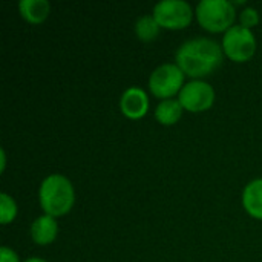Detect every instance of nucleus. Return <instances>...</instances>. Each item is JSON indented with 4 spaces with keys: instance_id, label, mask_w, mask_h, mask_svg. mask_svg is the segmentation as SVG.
<instances>
[{
    "instance_id": "11",
    "label": "nucleus",
    "mask_w": 262,
    "mask_h": 262,
    "mask_svg": "<svg viewBox=\"0 0 262 262\" xmlns=\"http://www.w3.org/2000/svg\"><path fill=\"white\" fill-rule=\"evenodd\" d=\"M18 9L29 23H41L49 15L51 6L46 0H20Z\"/></svg>"
},
{
    "instance_id": "9",
    "label": "nucleus",
    "mask_w": 262,
    "mask_h": 262,
    "mask_svg": "<svg viewBox=\"0 0 262 262\" xmlns=\"http://www.w3.org/2000/svg\"><path fill=\"white\" fill-rule=\"evenodd\" d=\"M57 230H58V226H57L54 216L43 215V216L37 218L32 223V226H31V236H32V241L35 244L46 246V244H51L55 239Z\"/></svg>"
},
{
    "instance_id": "6",
    "label": "nucleus",
    "mask_w": 262,
    "mask_h": 262,
    "mask_svg": "<svg viewBox=\"0 0 262 262\" xmlns=\"http://www.w3.org/2000/svg\"><path fill=\"white\" fill-rule=\"evenodd\" d=\"M154 17L163 28L181 29L192 21V8L183 0H163L155 5Z\"/></svg>"
},
{
    "instance_id": "7",
    "label": "nucleus",
    "mask_w": 262,
    "mask_h": 262,
    "mask_svg": "<svg viewBox=\"0 0 262 262\" xmlns=\"http://www.w3.org/2000/svg\"><path fill=\"white\" fill-rule=\"evenodd\" d=\"M178 100L184 109L190 112H203L213 104L215 91L209 83L195 80L183 86Z\"/></svg>"
},
{
    "instance_id": "4",
    "label": "nucleus",
    "mask_w": 262,
    "mask_h": 262,
    "mask_svg": "<svg viewBox=\"0 0 262 262\" xmlns=\"http://www.w3.org/2000/svg\"><path fill=\"white\" fill-rule=\"evenodd\" d=\"M184 81V72L180 69L178 64L166 63L158 66L149 78V88L155 97L166 98L175 95L183 89Z\"/></svg>"
},
{
    "instance_id": "14",
    "label": "nucleus",
    "mask_w": 262,
    "mask_h": 262,
    "mask_svg": "<svg viewBox=\"0 0 262 262\" xmlns=\"http://www.w3.org/2000/svg\"><path fill=\"white\" fill-rule=\"evenodd\" d=\"M0 215H2V224H8L11 223L14 218H15V213H17V207H15V203L12 201V198H9L6 193H2L0 195Z\"/></svg>"
},
{
    "instance_id": "10",
    "label": "nucleus",
    "mask_w": 262,
    "mask_h": 262,
    "mask_svg": "<svg viewBox=\"0 0 262 262\" xmlns=\"http://www.w3.org/2000/svg\"><path fill=\"white\" fill-rule=\"evenodd\" d=\"M243 204L252 216L262 220V180H255L246 186Z\"/></svg>"
},
{
    "instance_id": "17",
    "label": "nucleus",
    "mask_w": 262,
    "mask_h": 262,
    "mask_svg": "<svg viewBox=\"0 0 262 262\" xmlns=\"http://www.w3.org/2000/svg\"><path fill=\"white\" fill-rule=\"evenodd\" d=\"M25 262H46V261H43V259H40V258H29L28 261H25Z\"/></svg>"
},
{
    "instance_id": "13",
    "label": "nucleus",
    "mask_w": 262,
    "mask_h": 262,
    "mask_svg": "<svg viewBox=\"0 0 262 262\" xmlns=\"http://www.w3.org/2000/svg\"><path fill=\"white\" fill-rule=\"evenodd\" d=\"M158 31H160V25L154 15H143L135 23V32H137L138 38L143 41L154 40L158 35Z\"/></svg>"
},
{
    "instance_id": "12",
    "label": "nucleus",
    "mask_w": 262,
    "mask_h": 262,
    "mask_svg": "<svg viewBox=\"0 0 262 262\" xmlns=\"http://www.w3.org/2000/svg\"><path fill=\"white\" fill-rule=\"evenodd\" d=\"M181 114H183V106L180 100H173V98L163 100L155 109V118L164 126L175 124L181 118Z\"/></svg>"
},
{
    "instance_id": "1",
    "label": "nucleus",
    "mask_w": 262,
    "mask_h": 262,
    "mask_svg": "<svg viewBox=\"0 0 262 262\" xmlns=\"http://www.w3.org/2000/svg\"><path fill=\"white\" fill-rule=\"evenodd\" d=\"M223 63L221 46L210 38H193L177 51V64L190 77H206Z\"/></svg>"
},
{
    "instance_id": "16",
    "label": "nucleus",
    "mask_w": 262,
    "mask_h": 262,
    "mask_svg": "<svg viewBox=\"0 0 262 262\" xmlns=\"http://www.w3.org/2000/svg\"><path fill=\"white\" fill-rule=\"evenodd\" d=\"M0 262H18V258L11 249L2 247L0 249Z\"/></svg>"
},
{
    "instance_id": "8",
    "label": "nucleus",
    "mask_w": 262,
    "mask_h": 262,
    "mask_svg": "<svg viewBox=\"0 0 262 262\" xmlns=\"http://www.w3.org/2000/svg\"><path fill=\"white\" fill-rule=\"evenodd\" d=\"M121 112L129 118H141L146 115L149 109V100L143 89L140 88H129L124 91L120 100Z\"/></svg>"
},
{
    "instance_id": "2",
    "label": "nucleus",
    "mask_w": 262,
    "mask_h": 262,
    "mask_svg": "<svg viewBox=\"0 0 262 262\" xmlns=\"http://www.w3.org/2000/svg\"><path fill=\"white\" fill-rule=\"evenodd\" d=\"M74 187L71 181L61 175H49L40 186V204L46 215L61 216L74 206Z\"/></svg>"
},
{
    "instance_id": "3",
    "label": "nucleus",
    "mask_w": 262,
    "mask_h": 262,
    "mask_svg": "<svg viewBox=\"0 0 262 262\" xmlns=\"http://www.w3.org/2000/svg\"><path fill=\"white\" fill-rule=\"evenodd\" d=\"M196 17L204 29L220 32L232 28L235 8L229 0H201L196 6Z\"/></svg>"
},
{
    "instance_id": "15",
    "label": "nucleus",
    "mask_w": 262,
    "mask_h": 262,
    "mask_svg": "<svg viewBox=\"0 0 262 262\" xmlns=\"http://www.w3.org/2000/svg\"><path fill=\"white\" fill-rule=\"evenodd\" d=\"M259 21V15H258V11L253 9V8H246L243 12H241V26L250 29L252 26L258 25Z\"/></svg>"
},
{
    "instance_id": "5",
    "label": "nucleus",
    "mask_w": 262,
    "mask_h": 262,
    "mask_svg": "<svg viewBox=\"0 0 262 262\" xmlns=\"http://www.w3.org/2000/svg\"><path fill=\"white\" fill-rule=\"evenodd\" d=\"M223 49L233 61L249 60L256 49V40L250 29L244 26H232L223 38Z\"/></svg>"
}]
</instances>
